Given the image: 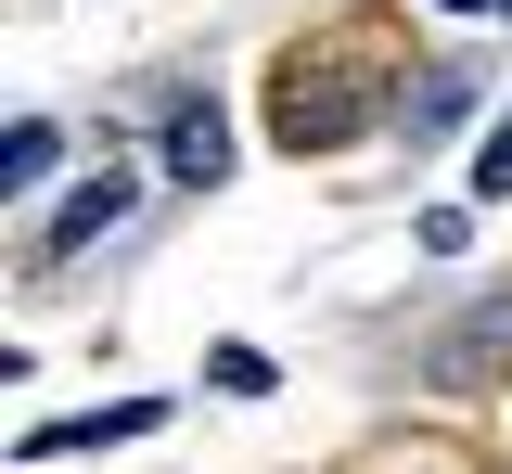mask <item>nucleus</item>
Instances as JSON below:
<instances>
[{
  "mask_svg": "<svg viewBox=\"0 0 512 474\" xmlns=\"http://www.w3.org/2000/svg\"><path fill=\"white\" fill-rule=\"evenodd\" d=\"M0 180H13V193H26V180H52V129H39V116L0 141Z\"/></svg>",
  "mask_w": 512,
  "mask_h": 474,
  "instance_id": "obj_4",
  "label": "nucleus"
},
{
  "mask_svg": "<svg viewBox=\"0 0 512 474\" xmlns=\"http://www.w3.org/2000/svg\"><path fill=\"white\" fill-rule=\"evenodd\" d=\"M436 13H487V0H436Z\"/></svg>",
  "mask_w": 512,
  "mask_h": 474,
  "instance_id": "obj_7",
  "label": "nucleus"
},
{
  "mask_svg": "<svg viewBox=\"0 0 512 474\" xmlns=\"http://www.w3.org/2000/svg\"><path fill=\"white\" fill-rule=\"evenodd\" d=\"M205 372H218V385H231V398H269V359H256V346H218V359H205Z\"/></svg>",
  "mask_w": 512,
  "mask_h": 474,
  "instance_id": "obj_5",
  "label": "nucleus"
},
{
  "mask_svg": "<svg viewBox=\"0 0 512 474\" xmlns=\"http://www.w3.org/2000/svg\"><path fill=\"white\" fill-rule=\"evenodd\" d=\"M128 205H141V180H128V167H90V180L64 193V218H52V231H39V244H52V257H77L90 231H116Z\"/></svg>",
  "mask_w": 512,
  "mask_h": 474,
  "instance_id": "obj_2",
  "label": "nucleus"
},
{
  "mask_svg": "<svg viewBox=\"0 0 512 474\" xmlns=\"http://www.w3.org/2000/svg\"><path fill=\"white\" fill-rule=\"evenodd\" d=\"M500 13H512V0H500Z\"/></svg>",
  "mask_w": 512,
  "mask_h": 474,
  "instance_id": "obj_8",
  "label": "nucleus"
},
{
  "mask_svg": "<svg viewBox=\"0 0 512 474\" xmlns=\"http://www.w3.org/2000/svg\"><path fill=\"white\" fill-rule=\"evenodd\" d=\"M461 116H474V77H410V141H436V129H461Z\"/></svg>",
  "mask_w": 512,
  "mask_h": 474,
  "instance_id": "obj_3",
  "label": "nucleus"
},
{
  "mask_svg": "<svg viewBox=\"0 0 512 474\" xmlns=\"http://www.w3.org/2000/svg\"><path fill=\"white\" fill-rule=\"evenodd\" d=\"M167 180H180V193H218V180H231V129H218V103H180V116H167Z\"/></svg>",
  "mask_w": 512,
  "mask_h": 474,
  "instance_id": "obj_1",
  "label": "nucleus"
},
{
  "mask_svg": "<svg viewBox=\"0 0 512 474\" xmlns=\"http://www.w3.org/2000/svg\"><path fill=\"white\" fill-rule=\"evenodd\" d=\"M474 193H512V116L487 129V154H474Z\"/></svg>",
  "mask_w": 512,
  "mask_h": 474,
  "instance_id": "obj_6",
  "label": "nucleus"
}]
</instances>
